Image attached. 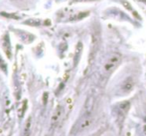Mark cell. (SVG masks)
Returning a JSON list of instances; mask_svg holds the SVG:
<instances>
[{"label":"cell","instance_id":"obj_1","mask_svg":"<svg viewBox=\"0 0 146 136\" xmlns=\"http://www.w3.org/2000/svg\"><path fill=\"white\" fill-rule=\"evenodd\" d=\"M92 110L85 109L84 114L80 117V119L74 125L73 129H72V134H77V133L83 132V131L87 130L88 127L92 125Z\"/></svg>","mask_w":146,"mask_h":136},{"label":"cell","instance_id":"obj_2","mask_svg":"<svg viewBox=\"0 0 146 136\" xmlns=\"http://www.w3.org/2000/svg\"><path fill=\"white\" fill-rule=\"evenodd\" d=\"M120 61H121V56L119 53H111L110 55H108V58L104 62V65H102V68L104 76L110 75L116 69V67L119 65Z\"/></svg>","mask_w":146,"mask_h":136},{"label":"cell","instance_id":"obj_3","mask_svg":"<svg viewBox=\"0 0 146 136\" xmlns=\"http://www.w3.org/2000/svg\"><path fill=\"white\" fill-rule=\"evenodd\" d=\"M63 116H64V107L62 105H58L56 107V109L54 110V112H53L52 117H51V125L52 126L58 125L61 122Z\"/></svg>","mask_w":146,"mask_h":136},{"label":"cell","instance_id":"obj_4","mask_svg":"<svg viewBox=\"0 0 146 136\" xmlns=\"http://www.w3.org/2000/svg\"><path fill=\"white\" fill-rule=\"evenodd\" d=\"M133 87H134V82H133V80L131 79V78H127L126 80L123 81L122 85H121V90H122L124 93H128V92H130L131 90L133 89Z\"/></svg>","mask_w":146,"mask_h":136},{"label":"cell","instance_id":"obj_5","mask_svg":"<svg viewBox=\"0 0 146 136\" xmlns=\"http://www.w3.org/2000/svg\"><path fill=\"white\" fill-rule=\"evenodd\" d=\"M31 127H32V117H29V118L26 120L25 124H24L23 131H22V136H30Z\"/></svg>","mask_w":146,"mask_h":136},{"label":"cell","instance_id":"obj_6","mask_svg":"<svg viewBox=\"0 0 146 136\" xmlns=\"http://www.w3.org/2000/svg\"><path fill=\"white\" fill-rule=\"evenodd\" d=\"M141 134H142V136H146V122L141 126Z\"/></svg>","mask_w":146,"mask_h":136}]
</instances>
